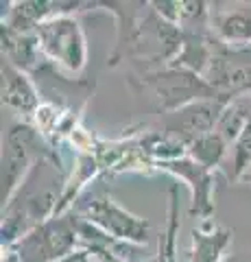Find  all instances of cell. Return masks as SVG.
<instances>
[{
    "instance_id": "1",
    "label": "cell",
    "mask_w": 251,
    "mask_h": 262,
    "mask_svg": "<svg viewBox=\"0 0 251 262\" xmlns=\"http://www.w3.org/2000/svg\"><path fill=\"white\" fill-rule=\"evenodd\" d=\"M42 160L59 162L57 149L42 136L37 127L29 122H13L7 131V142L3 151V208L13 201L20 188L33 173Z\"/></svg>"
},
{
    "instance_id": "2",
    "label": "cell",
    "mask_w": 251,
    "mask_h": 262,
    "mask_svg": "<svg viewBox=\"0 0 251 262\" xmlns=\"http://www.w3.org/2000/svg\"><path fill=\"white\" fill-rule=\"evenodd\" d=\"M35 39L46 63L68 75H81L87 66V39L81 22L70 9L46 18L37 24Z\"/></svg>"
},
{
    "instance_id": "3",
    "label": "cell",
    "mask_w": 251,
    "mask_h": 262,
    "mask_svg": "<svg viewBox=\"0 0 251 262\" xmlns=\"http://www.w3.org/2000/svg\"><path fill=\"white\" fill-rule=\"evenodd\" d=\"M77 216L118 243H125V245H147L149 243L151 223L147 219L131 214L111 194H101L90 201L79 203Z\"/></svg>"
},
{
    "instance_id": "4",
    "label": "cell",
    "mask_w": 251,
    "mask_h": 262,
    "mask_svg": "<svg viewBox=\"0 0 251 262\" xmlns=\"http://www.w3.org/2000/svg\"><path fill=\"white\" fill-rule=\"evenodd\" d=\"M142 81L153 88L166 114L194 101L221 96V92H216L203 77H199L197 72L188 68H181V66H166V68H159L155 72H147Z\"/></svg>"
},
{
    "instance_id": "5",
    "label": "cell",
    "mask_w": 251,
    "mask_h": 262,
    "mask_svg": "<svg viewBox=\"0 0 251 262\" xmlns=\"http://www.w3.org/2000/svg\"><path fill=\"white\" fill-rule=\"evenodd\" d=\"M232 98V94H221L216 98H203V101H194L175 112H168L164 116V134L188 146L197 138L216 129Z\"/></svg>"
},
{
    "instance_id": "6",
    "label": "cell",
    "mask_w": 251,
    "mask_h": 262,
    "mask_svg": "<svg viewBox=\"0 0 251 262\" xmlns=\"http://www.w3.org/2000/svg\"><path fill=\"white\" fill-rule=\"evenodd\" d=\"M153 168L166 170V173L175 175L177 179H181L190 186L192 190V208L190 214H197L201 221L210 219L214 212L212 203V190H214V170H208L206 166H201L199 162H194L190 155L175 160H164V162H153Z\"/></svg>"
},
{
    "instance_id": "7",
    "label": "cell",
    "mask_w": 251,
    "mask_h": 262,
    "mask_svg": "<svg viewBox=\"0 0 251 262\" xmlns=\"http://www.w3.org/2000/svg\"><path fill=\"white\" fill-rule=\"evenodd\" d=\"M210 35L227 48L251 46V3L210 5Z\"/></svg>"
},
{
    "instance_id": "8",
    "label": "cell",
    "mask_w": 251,
    "mask_h": 262,
    "mask_svg": "<svg viewBox=\"0 0 251 262\" xmlns=\"http://www.w3.org/2000/svg\"><path fill=\"white\" fill-rule=\"evenodd\" d=\"M3 103L20 114H31L42 107L39 92L33 83V79L27 75V70L18 68L15 63L3 57Z\"/></svg>"
},
{
    "instance_id": "9",
    "label": "cell",
    "mask_w": 251,
    "mask_h": 262,
    "mask_svg": "<svg viewBox=\"0 0 251 262\" xmlns=\"http://www.w3.org/2000/svg\"><path fill=\"white\" fill-rule=\"evenodd\" d=\"M234 238V229L216 223L212 219L199 221L192 229L190 262H223V253Z\"/></svg>"
},
{
    "instance_id": "10",
    "label": "cell",
    "mask_w": 251,
    "mask_h": 262,
    "mask_svg": "<svg viewBox=\"0 0 251 262\" xmlns=\"http://www.w3.org/2000/svg\"><path fill=\"white\" fill-rule=\"evenodd\" d=\"M177 234H179V199L177 184L168 188L166 225L157 236V253L151 262H177Z\"/></svg>"
},
{
    "instance_id": "11",
    "label": "cell",
    "mask_w": 251,
    "mask_h": 262,
    "mask_svg": "<svg viewBox=\"0 0 251 262\" xmlns=\"http://www.w3.org/2000/svg\"><path fill=\"white\" fill-rule=\"evenodd\" d=\"M227 146L230 144L216 131H210V134L201 136L188 144V155L194 162H199L201 166H206L208 170H214L223 164V158L227 155Z\"/></svg>"
},
{
    "instance_id": "12",
    "label": "cell",
    "mask_w": 251,
    "mask_h": 262,
    "mask_svg": "<svg viewBox=\"0 0 251 262\" xmlns=\"http://www.w3.org/2000/svg\"><path fill=\"white\" fill-rule=\"evenodd\" d=\"M230 179L236 182L247 173V168L251 166V118L247 120L242 134L238 136V140L234 142V153L230 160Z\"/></svg>"
},
{
    "instance_id": "13",
    "label": "cell",
    "mask_w": 251,
    "mask_h": 262,
    "mask_svg": "<svg viewBox=\"0 0 251 262\" xmlns=\"http://www.w3.org/2000/svg\"><path fill=\"white\" fill-rule=\"evenodd\" d=\"M55 262H123L114 258L111 253L107 251H101V249H94V247H81V249H75L68 256H63Z\"/></svg>"
},
{
    "instance_id": "14",
    "label": "cell",
    "mask_w": 251,
    "mask_h": 262,
    "mask_svg": "<svg viewBox=\"0 0 251 262\" xmlns=\"http://www.w3.org/2000/svg\"><path fill=\"white\" fill-rule=\"evenodd\" d=\"M223 262H251L249 253H234V256H227Z\"/></svg>"
}]
</instances>
